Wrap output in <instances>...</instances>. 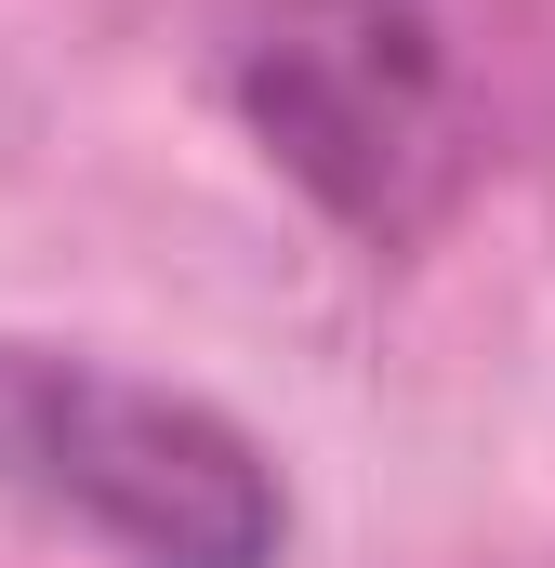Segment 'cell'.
<instances>
[{
	"instance_id": "obj_1",
	"label": "cell",
	"mask_w": 555,
	"mask_h": 568,
	"mask_svg": "<svg viewBox=\"0 0 555 568\" xmlns=\"http://www.w3.org/2000/svg\"><path fill=\"white\" fill-rule=\"evenodd\" d=\"M0 489L120 542L133 568H278L291 476L265 436L159 371L80 344H0Z\"/></svg>"
},
{
	"instance_id": "obj_2",
	"label": "cell",
	"mask_w": 555,
	"mask_h": 568,
	"mask_svg": "<svg viewBox=\"0 0 555 568\" xmlns=\"http://www.w3.org/2000/svg\"><path fill=\"white\" fill-rule=\"evenodd\" d=\"M463 93L450 0H265L239 40V120L357 239H411L463 185Z\"/></svg>"
}]
</instances>
